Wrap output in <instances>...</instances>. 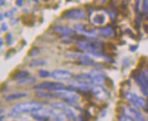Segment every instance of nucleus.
Instances as JSON below:
<instances>
[{
    "label": "nucleus",
    "instance_id": "obj_1",
    "mask_svg": "<svg viewBox=\"0 0 148 121\" xmlns=\"http://www.w3.org/2000/svg\"><path fill=\"white\" fill-rule=\"evenodd\" d=\"M42 108H43V105L42 103L35 102V101L19 103L13 108L12 111L9 113L8 116L9 117H16L17 115L25 114V113H32L37 109H40Z\"/></svg>",
    "mask_w": 148,
    "mask_h": 121
},
{
    "label": "nucleus",
    "instance_id": "obj_2",
    "mask_svg": "<svg viewBox=\"0 0 148 121\" xmlns=\"http://www.w3.org/2000/svg\"><path fill=\"white\" fill-rule=\"evenodd\" d=\"M34 89H43L51 90V91H61V90L68 89L64 85V83L59 81H43L34 87Z\"/></svg>",
    "mask_w": 148,
    "mask_h": 121
},
{
    "label": "nucleus",
    "instance_id": "obj_3",
    "mask_svg": "<svg viewBox=\"0 0 148 121\" xmlns=\"http://www.w3.org/2000/svg\"><path fill=\"white\" fill-rule=\"evenodd\" d=\"M55 94H56L57 98H60L61 100H64L65 102L76 103V102H79V96L72 92L71 89L61 90V91H57V93H55Z\"/></svg>",
    "mask_w": 148,
    "mask_h": 121
},
{
    "label": "nucleus",
    "instance_id": "obj_4",
    "mask_svg": "<svg viewBox=\"0 0 148 121\" xmlns=\"http://www.w3.org/2000/svg\"><path fill=\"white\" fill-rule=\"evenodd\" d=\"M91 92L97 100L100 101H105L108 98V90L102 85H94L91 87Z\"/></svg>",
    "mask_w": 148,
    "mask_h": 121
},
{
    "label": "nucleus",
    "instance_id": "obj_5",
    "mask_svg": "<svg viewBox=\"0 0 148 121\" xmlns=\"http://www.w3.org/2000/svg\"><path fill=\"white\" fill-rule=\"evenodd\" d=\"M63 16L70 20L80 21V20H83L86 17V13L82 9H71L66 12L63 14Z\"/></svg>",
    "mask_w": 148,
    "mask_h": 121
},
{
    "label": "nucleus",
    "instance_id": "obj_6",
    "mask_svg": "<svg viewBox=\"0 0 148 121\" xmlns=\"http://www.w3.org/2000/svg\"><path fill=\"white\" fill-rule=\"evenodd\" d=\"M124 114L131 117L132 118H134L136 121H138V120L141 119L142 118H144L142 116L141 113H140L137 109H133L131 107H125V108H124Z\"/></svg>",
    "mask_w": 148,
    "mask_h": 121
},
{
    "label": "nucleus",
    "instance_id": "obj_7",
    "mask_svg": "<svg viewBox=\"0 0 148 121\" xmlns=\"http://www.w3.org/2000/svg\"><path fill=\"white\" fill-rule=\"evenodd\" d=\"M51 77L55 80H69L71 77V73L65 70H56L51 73Z\"/></svg>",
    "mask_w": 148,
    "mask_h": 121
},
{
    "label": "nucleus",
    "instance_id": "obj_8",
    "mask_svg": "<svg viewBox=\"0 0 148 121\" xmlns=\"http://www.w3.org/2000/svg\"><path fill=\"white\" fill-rule=\"evenodd\" d=\"M54 32L62 34L63 35H71L73 34V30L67 26H57L54 29Z\"/></svg>",
    "mask_w": 148,
    "mask_h": 121
},
{
    "label": "nucleus",
    "instance_id": "obj_9",
    "mask_svg": "<svg viewBox=\"0 0 148 121\" xmlns=\"http://www.w3.org/2000/svg\"><path fill=\"white\" fill-rule=\"evenodd\" d=\"M36 96L41 98V99H53V98H57L56 97V94L54 93H49V92H46L44 91L43 89H37L36 91Z\"/></svg>",
    "mask_w": 148,
    "mask_h": 121
},
{
    "label": "nucleus",
    "instance_id": "obj_10",
    "mask_svg": "<svg viewBox=\"0 0 148 121\" xmlns=\"http://www.w3.org/2000/svg\"><path fill=\"white\" fill-rule=\"evenodd\" d=\"M105 81H106V78H105V75L103 73L99 75L97 77H94L90 80V82L93 86L94 85H102V84H104Z\"/></svg>",
    "mask_w": 148,
    "mask_h": 121
},
{
    "label": "nucleus",
    "instance_id": "obj_11",
    "mask_svg": "<svg viewBox=\"0 0 148 121\" xmlns=\"http://www.w3.org/2000/svg\"><path fill=\"white\" fill-rule=\"evenodd\" d=\"M92 22L95 25H101L106 22V16L104 14H97L92 18Z\"/></svg>",
    "mask_w": 148,
    "mask_h": 121
},
{
    "label": "nucleus",
    "instance_id": "obj_12",
    "mask_svg": "<svg viewBox=\"0 0 148 121\" xmlns=\"http://www.w3.org/2000/svg\"><path fill=\"white\" fill-rule=\"evenodd\" d=\"M73 87H76L81 90H88L90 89V84L88 82H86L85 80H79V82L74 84Z\"/></svg>",
    "mask_w": 148,
    "mask_h": 121
},
{
    "label": "nucleus",
    "instance_id": "obj_13",
    "mask_svg": "<svg viewBox=\"0 0 148 121\" xmlns=\"http://www.w3.org/2000/svg\"><path fill=\"white\" fill-rule=\"evenodd\" d=\"M26 96H27L26 93H14V94H10L8 96H6L5 97V100L6 101H13L14 100L23 99V98H25Z\"/></svg>",
    "mask_w": 148,
    "mask_h": 121
},
{
    "label": "nucleus",
    "instance_id": "obj_14",
    "mask_svg": "<svg viewBox=\"0 0 148 121\" xmlns=\"http://www.w3.org/2000/svg\"><path fill=\"white\" fill-rule=\"evenodd\" d=\"M46 64V60L42 59H34L30 63L31 67H41Z\"/></svg>",
    "mask_w": 148,
    "mask_h": 121
},
{
    "label": "nucleus",
    "instance_id": "obj_15",
    "mask_svg": "<svg viewBox=\"0 0 148 121\" xmlns=\"http://www.w3.org/2000/svg\"><path fill=\"white\" fill-rule=\"evenodd\" d=\"M51 106L53 107L54 109H60L62 111H66L69 108L67 107V105L64 104V102H56V103H53V104H51Z\"/></svg>",
    "mask_w": 148,
    "mask_h": 121
},
{
    "label": "nucleus",
    "instance_id": "obj_16",
    "mask_svg": "<svg viewBox=\"0 0 148 121\" xmlns=\"http://www.w3.org/2000/svg\"><path fill=\"white\" fill-rule=\"evenodd\" d=\"M78 46L83 51L90 52V43L86 41H80L78 43Z\"/></svg>",
    "mask_w": 148,
    "mask_h": 121
},
{
    "label": "nucleus",
    "instance_id": "obj_17",
    "mask_svg": "<svg viewBox=\"0 0 148 121\" xmlns=\"http://www.w3.org/2000/svg\"><path fill=\"white\" fill-rule=\"evenodd\" d=\"M29 77V72L27 71H22V72H17L16 75H14V78H16L17 80H24V79H26Z\"/></svg>",
    "mask_w": 148,
    "mask_h": 121
},
{
    "label": "nucleus",
    "instance_id": "obj_18",
    "mask_svg": "<svg viewBox=\"0 0 148 121\" xmlns=\"http://www.w3.org/2000/svg\"><path fill=\"white\" fill-rule=\"evenodd\" d=\"M99 33L103 35H107V36H110L113 34V30L110 27H105V28H101L99 30Z\"/></svg>",
    "mask_w": 148,
    "mask_h": 121
},
{
    "label": "nucleus",
    "instance_id": "obj_19",
    "mask_svg": "<svg viewBox=\"0 0 148 121\" xmlns=\"http://www.w3.org/2000/svg\"><path fill=\"white\" fill-rule=\"evenodd\" d=\"M36 81V79L34 78H26L24 80H18V84H25V83H34Z\"/></svg>",
    "mask_w": 148,
    "mask_h": 121
},
{
    "label": "nucleus",
    "instance_id": "obj_20",
    "mask_svg": "<svg viewBox=\"0 0 148 121\" xmlns=\"http://www.w3.org/2000/svg\"><path fill=\"white\" fill-rule=\"evenodd\" d=\"M39 76L41 78H43V79H45V78H48L50 76H51V74L48 72V71H45V70H41L39 71Z\"/></svg>",
    "mask_w": 148,
    "mask_h": 121
},
{
    "label": "nucleus",
    "instance_id": "obj_21",
    "mask_svg": "<svg viewBox=\"0 0 148 121\" xmlns=\"http://www.w3.org/2000/svg\"><path fill=\"white\" fill-rule=\"evenodd\" d=\"M142 9L145 14H148V0H143Z\"/></svg>",
    "mask_w": 148,
    "mask_h": 121
},
{
    "label": "nucleus",
    "instance_id": "obj_22",
    "mask_svg": "<svg viewBox=\"0 0 148 121\" xmlns=\"http://www.w3.org/2000/svg\"><path fill=\"white\" fill-rule=\"evenodd\" d=\"M119 121H136V120L127 115H123L119 118Z\"/></svg>",
    "mask_w": 148,
    "mask_h": 121
},
{
    "label": "nucleus",
    "instance_id": "obj_23",
    "mask_svg": "<svg viewBox=\"0 0 148 121\" xmlns=\"http://www.w3.org/2000/svg\"><path fill=\"white\" fill-rule=\"evenodd\" d=\"M33 51H34V52H31V54H30V56L34 57V56H36V55H38V54H39V51H38V50L35 49V50H33Z\"/></svg>",
    "mask_w": 148,
    "mask_h": 121
},
{
    "label": "nucleus",
    "instance_id": "obj_24",
    "mask_svg": "<svg viewBox=\"0 0 148 121\" xmlns=\"http://www.w3.org/2000/svg\"><path fill=\"white\" fill-rule=\"evenodd\" d=\"M7 30V25L6 24H3L2 25V31H6Z\"/></svg>",
    "mask_w": 148,
    "mask_h": 121
},
{
    "label": "nucleus",
    "instance_id": "obj_25",
    "mask_svg": "<svg viewBox=\"0 0 148 121\" xmlns=\"http://www.w3.org/2000/svg\"><path fill=\"white\" fill-rule=\"evenodd\" d=\"M101 1H102L103 3H104V2H106V1H107V0H101Z\"/></svg>",
    "mask_w": 148,
    "mask_h": 121
}]
</instances>
